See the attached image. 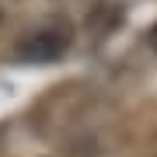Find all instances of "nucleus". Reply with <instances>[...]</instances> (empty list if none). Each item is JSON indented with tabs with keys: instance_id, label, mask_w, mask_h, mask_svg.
Masks as SVG:
<instances>
[{
	"instance_id": "nucleus-1",
	"label": "nucleus",
	"mask_w": 157,
	"mask_h": 157,
	"mask_svg": "<svg viewBox=\"0 0 157 157\" xmlns=\"http://www.w3.org/2000/svg\"><path fill=\"white\" fill-rule=\"evenodd\" d=\"M70 42H73V28L67 21H45L39 25V28H32V32H25L21 39H17V59H25V63H52V59H59L63 52L70 49Z\"/></svg>"
},
{
	"instance_id": "nucleus-2",
	"label": "nucleus",
	"mask_w": 157,
	"mask_h": 157,
	"mask_svg": "<svg viewBox=\"0 0 157 157\" xmlns=\"http://www.w3.org/2000/svg\"><path fill=\"white\" fill-rule=\"evenodd\" d=\"M147 42H150V49L157 52V21H154V28H150V35H147Z\"/></svg>"
}]
</instances>
